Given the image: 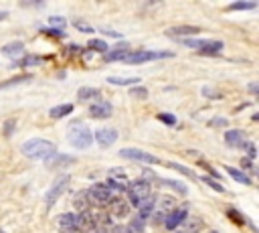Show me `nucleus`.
<instances>
[{
    "instance_id": "1",
    "label": "nucleus",
    "mask_w": 259,
    "mask_h": 233,
    "mask_svg": "<svg viewBox=\"0 0 259 233\" xmlns=\"http://www.w3.org/2000/svg\"><path fill=\"white\" fill-rule=\"evenodd\" d=\"M20 152L26 156V158H35V160H49L53 154H57V146L49 140H43V138H32V140H26L22 146H20Z\"/></svg>"
},
{
    "instance_id": "2",
    "label": "nucleus",
    "mask_w": 259,
    "mask_h": 233,
    "mask_svg": "<svg viewBox=\"0 0 259 233\" xmlns=\"http://www.w3.org/2000/svg\"><path fill=\"white\" fill-rule=\"evenodd\" d=\"M69 142H71V146H75V148H79V150H87L89 146H91V142H93V134H91V130L87 128V126H83V124H79V126H73L71 130H69Z\"/></svg>"
},
{
    "instance_id": "3",
    "label": "nucleus",
    "mask_w": 259,
    "mask_h": 233,
    "mask_svg": "<svg viewBox=\"0 0 259 233\" xmlns=\"http://www.w3.org/2000/svg\"><path fill=\"white\" fill-rule=\"evenodd\" d=\"M87 199H89L91 205H112V203L116 201V195L106 185L97 183L87 191Z\"/></svg>"
},
{
    "instance_id": "4",
    "label": "nucleus",
    "mask_w": 259,
    "mask_h": 233,
    "mask_svg": "<svg viewBox=\"0 0 259 233\" xmlns=\"http://www.w3.org/2000/svg\"><path fill=\"white\" fill-rule=\"evenodd\" d=\"M184 45L186 47H190V49H197L199 53H203V55H217V53H221L223 51V43L221 41H213V39H186L184 41Z\"/></svg>"
},
{
    "instance_id": "5",
    "label": "nucleus",
    "mask_w": 259,
    "mask_h": 233,
    "mask_svg": "<svg viewBox=\"0 0 259 233\" xmlns=\"http://www.w3.org/2000/svg\"><path fill=\"white\" fill-rule=\"evenodd\" d=\"M128 199H130V203L132 205H140V203L144 201V199H148L152 193H150V185L146 183V181H134V183H130L128 185Z\"/></svg>"
},
{
    "instance_id": "6",
    "label": "nucleus",
    "mask_w": 259,
    "mask_h": 233,
    "mask_svg": "<svg viewBox=\"0 0 259 233\" xmlns=\"http://www.w3.org/2000/svg\"><path fill=\"white\" fill-rule=\"evenodd\" d=\"M128 185H130V179L126 177V172H124L122 168H114V170H110V179L106 181V187H108L114 195L126 193V191H128Z\"/></svg>"
},
{
    "instance_id": "7",
    "label": "nucleus",
    "mask_w": 259,
    "mask_h": 233,
    "mask_svg": "<svg viewBox=\"0 0 259 233\" xmlns=\"http://www.w3.org/2000/svg\"><path fill=\"white\" fill-rule=\"evenodd\" d=\"M69 181H71V177L69 174H63V177H59V179H55V183L51 185V189L47 191V197H45V203H47V207H53L55 203L59 201V197L65 193V189L69 187Z\"/></svg>"
},
{
    "instance_id": "8",
    "label": "nucleus",
    "mask_w": 259,
    "mask_h": 233,
    "mask_svg": "<svg viewBox=\"0 0 259 233\" xmlns=\"http://www.w3.org/2000/svg\"><path fill=\"white\" fill-rule=\"evenodd\" d=\"M120 156H122V158H130L132 162H146V164H160V162H162V160L156 158L154 154L144 152V150H138V148H124V150H120Z\"/></svg>"
},
{
    "instance_id": "9",
    "label": "nucleus",
    "mask_w": 259,
    "mask_h": 233,
    "mask_svg": "<svg viewBox=\"0 0 259 233\" xmlns=\"http://www.w3.org/2000/svg\"><path fill=\"white\" fill-rule=\"evenodd\" d=\"M162 57H170V53H154V51H134L126 57V63L128 65H138L144 61H152V59H162Z\"/></svg>"
},
{
    "instance_id": "10",
    "label": "nucleus",
    "mask_w": 259,
    "mask_h": 233,
    "mask_svg": "<svg viewBox=\"0 0 259 233\" xmlns=\"http://www.w3.org/2000/svg\"><path fill=\"white\" fill-rule=\"evenodd\" d=\"M186 217H188V209H186V207H176V209H172V211L166 215L164 225H166L168 231H176V227H178L182 221H186Z\"/></svg>"
},
{
    "instance_id": "11",
    "label": "nucleus",
    "mask_w": 259,
    "mask_h": 233,
    "mask_svg": "<svg viewBox=\"0 0 259 233\" xmlns=\"http://www.w3.org/2000/svg\"><path fill=\"white\" fill-rule=\"evenodd\" d=\"M93 138L97 140L100 146L108 148V146H112V144L118 140V130L116 128H100V130L93 134Z\"/></svg>"
},
{
    "instance_id": "12",
    "label": "nucleus",
    "mask_w": 259,
    "mask_h": 233,
    "mask_svg": "<svg viewBox=\"0 0 259 233\" xmlns=\"http://www.w3.org/2000/svg\"><path fill=\"white\" fill-rule=\"evenodd\" d=\"M112 114H114V108L110 102H97L89 108V116L91 118H97V120H108Z\"/></svg>"
},
{
    "instance_id": "13",
    "label": "nucleus",
    "mask_w": 259,
    "mask_h": 233,
    "mask_svg": "<svg viewBox=\"0 0 259 233\" xmlns=\"http://www.w3.org/2000/svg\"><path fill=\"white\" fill-rule=\"evenodd\" d=\"M59 227L63 233H77V213H65L59 217Z\"/></svg>"
},
{
    "instance_id": "14",
    "label": "nucleus",
    "mask_w": 259,
    "mask_h": 233,
    "mask_svg": "<svg viewBox=\"0 0 259 233\" xmlns=\"http://www.w3.org/2000/svg\"><path fill=\"white\" fill-rule=\"evenodd\" d=\"M201 31L199 26H190V24H178V26H172L166 31L168 37H190V35H197Z\"/></svg>"
},
{
    "instance_id": "15",
    "label": "nucleus",
    "mask_w": 259,
    "mask_h": 233,
    "mask_svg": "<svg viewBox=\"0 0 259 233\" xmlns=\"http://www.w3.org/2000/svg\"><path fill=\"white\" fill-rule=\"evenodd\" d=\"M225 142H227V146H231V148H243L245 136H243L241 130H227L225 132Z\"/></svg>"
},
{
    "instance_id": "16",
    "label": "nucleus",
    "mask_w": 259,
    "mask_h": 233,
    "mask_svg": "<svg viewBox=\"0 0 259 233\" xmlns=\"http://www.w3.org/2000/svg\"><path fill=\"white\" fill-rule=\"evenodd\" d=\"M154 207H156V197L154 195H150L148 199H144L142 203H140V205H138V217L144 221V219H148L150 215H152V211H154Z\"/></svg>"
},
{
    "instance_id": "17",
    "label": "nucleus",
    "mask_w": 259,
    "mask_h": 233,
    "mask_svg": "<svg viewBox=\"0 0 259 233\" xmlns=\"http://www.w3.org/2000/svg\"><path fill=\"white\" fill-rule=\"evenodd\" d=\"M0 53H2L4 57H10V59H14V57H20V55L24 53V45H22L20 41H14V43L4 45Z\"/></svg>"
},
{
    "instance_id": "18",
    "label": "nucleus",
    "mask_w": 259,
    "mask_h": 233,
    "mask_svg": "<svg viewBox=\"0 0 259 233\" xmlns=\"http://www.w3.org/2000/svg\"><path fill=\"white\" fill-rule=\"evenodd\" d=\"M71 112H73V104H61V106L51 108L49 116H51L53 120H61V118H65V116H69Z\"/></svg>"
},
{
    "instance_id": "19",
    "label": "nucleus",
    "mask_w": 259,
    "mask_h": 233,
    "mask_svg": "<svg viewBox=\"0 0 259 233\" xmlns=\"http://www.w3.org/2000/svg\"><path fill=\"white\" fill-rule=\"evenodd\" d=\"M73 205H75V209H77L79 213L89 211L91 203H89V199H87V191H81V193H77V195H75V199H73Z\"/></svg>"
},
{
    "instance_id": "20",
    "label": "nucleus",
    "mask_w": 259,
    "mask_h": 233,
    "mask_svg": "<svg viewBox=\"0 0 259 233\" xmlns=\"http://www.w3.org/2000/svg\"><path fill=\"white\" fill-rule=\"evenodd\" d=\"M201 227H203L201 219H190V221H182L176 229H178V233H197Z\"/></svg>"
},
{
    "instance_id": "21",
    "label": "nucleus",
    "mask_w": 259,
    "mask_h": 233,
    "mask_svg": "<svg viewBox=\"0 0 259 233\" xmlns=\"http://www.w3.org/2000/svg\"><path fill=\"white\" fill-rule=\"evenodd\" d=\"M75 158L73 156H67V154H53L49 160H47V166H51V168H57V166H67V164H71Z\"/></svg>"
},
{
    "instance_id": "22",
    "label": "nucleus",
    "mask_w": 259,
    "mask_h": 233,
    "mask_svg": "<svg viewBox=\"0 0 259 233\" xmlns=\"http://www.w3.org/2000/svg\"><path fill=\"white\" fill-rule=\"evenodd\" d=\"M225 170H227V174L233 179V181H237V183H243V185H251V179L247 177V174L243 172V170H239V168H233V166H225Z\"/></svg>"
},
{
    "instance_id": "23",
    "label": "nucleus",
    "mask_w": 259,
    "mask_h": 233,
    "mask_svg": "<svg viewBox=\"0 0 259 233\" xmlns=\"http://www.w3.org/2000/svg\"><path fill=\"white\" fill-rule=\"evenodd\" d=\"M128 55H130V49H128V47H122V49H118V51L106 53V61H124Z\"/></svg>"
},
{
    "instance_id": "24",
    "label": "nucleus",
    "mask_w": 259,
    "mask_h": 233,
    "mask_svg": "<svg viewBox=\"0 0 259 233\" xmlns=\"http://www.w3.org/2000/svg\"><path fill=\"white\" fill-rule=\"evenodd\" d=\"M140 79L138 77H108V83H112V85H134V83H138Z\"/></svg>"
},
{
    "instance_id": "25",
    "label": "nucleus",
    "mask_w": 259,
    "mask_h": 233,
    "mask_svg": "<svg viewBox=\"0 0 259 233\" xmlns=\"http://www.w3.org/2000/svg\"><path fill=\"white\" fill-rule=\"evenodd\" d=\"M87 47L91 49V51H97V53H108V43L106 41H102V39H91L89 43H87Z\"/></svg>"
},
{
    "instance_id": "26",
    "label": "nucleus",
    "mask_w": 259,
    "mask_h": 233,
    "mask_svg": "<svg viewBox=\"0 0 259 233\" xmlns=\"http://www.w3.org/2000/svg\"><path fill=\"white\" fill-rule=\"evenodd\" d=\"M77 96H79V100H93L100 96V90H95V87H81Z\"/></svg>"
},
{
    "instance_id": "27",
    "label": "nucleus",
    "mask_w": 259,
    "mask_h": 233,
    "mask_svg": "<svg viewBox=\"0 0 259 233\" xmlns=\"http://www.w3.org/2000/svg\"><path fill=\"white\" fill-rule=\"evenodd\" d=\"M158 183H160V185H166V187H170V189H174V191H178L180 195H186V193H188L186 185H182V183H176V181H166V179H160Z\"/></svg>"
},
{
    "instance_id": "28",
    "label": "nucleus",
    "mask_w": 259,
    "mask_h": 233,
    "mask_svg": "<svg viewBox=\"0 0 259 233\" xmlns=\"http://www.w3.org/2000/svg\"><path fill=\"white\" fill-rule=\"evenodd\" d=\"M130 96L138 98V100H146L148 98V90H146V87H132V90H130Z\"/></svg>"
},
{
    "instance_id": "29",
    "label": "nucleus",
    "mask_w": 259,
    "mask_h": 233,
    "mask_svg": "<svg viewBox=\"0 0 259 233\" xmlns=\"http://www.w3.org/2000/svg\"><path fill=\"white\" fill-rule=\"evenodd\" d=\"M114 213L118 215V217H124V215H128V205L126 203H120V201H114Z\"/></svg>"
},
{
    "instance_id": "30",
    "label": "nucleus",
    "mask_w": 259,
    "mask_h": 233,
    "mask_svg": "<svg viewBox=\"0 0 259 233\" xmlns=\"http://www.w3.org/2000/svg\"><path fill=\"white\" fill-rule=\"evenodd\" d=\"M255 8V2H233L229 4V10H251Z\"/></svg>"
},
{
    "instance_id": "31",
    "label": "nucleus",
    "mask_w": 259,
    "mask_h": 233,
    "mask_svg": "<svg viewBox=\"0 0 259 233\" xmlns=\"http://www.w3.org/2000/svg\"><path fill=\"white\" fill-rule=\"evenodd\" d=\"M168 166L174 168V170H178V172H182V174H186V177H194V172H192L190 168H186V166H180V164H176V162H168ZM194 179H197V177H194Z\"/></svg>"
},
{
    "instance_id": "32",
    "label": "nucleus",
    "mask_w": 259,
    "mask_h": 233,
    "mask_svg": "<svg viewBox=\"0 0 259 233\" xmlns=\"http://www.w3.org/2000/svg\"><path fill=\"white\" fill-rule=\"evenodd\" d=\"M201 179H203V183H205V185H209L211 189H215V191H219V193H225V187H221L219 183L211 181V177H201Z\"/></svg>"
},
{
    "instance_id": "33",
    "label": "nucleus",
    "mask_w": 259,
    "mask_h": 233,
    "mask_svg": "<svg viewBox=\"0 0 259 233\" xmlns=\"http://www.w3.org/2000/svg\"><path fill=\"white\" fill-rule=\"evenodd\" d=\"M158 120L164 122V124H168V126H174V124H176V118H174V116H170V114H160Z\"/></svg>"
},
{
    "instance_id": "34",
    "label": "nucleus",
    "mask_w": 259,
    "mask_h": 233,
    "mask_svg": "<svg viewBox=\"0 0 259 233\" xmlns=\"http://www.w3.org/2000/svg\"><path fill=\"white\" fill-rule=\"evenodd\" d=\"M73 24H75L77 31H83V33H93V28H91L87 22H83V20H75Z\"/></svg>"
},
{
    "instance_id": "35",
    "label": "nucleus",
    "mask_w": 259,
    "mask_h": 233,
    "mask_svg": "<svg viewBox=\"0 0 259 233\" xmlns=\"http://www.w3.org/2000/svg\"><path fill=\"white\" fill-rule=\"evenodd\" d=\"M49 24H57V26H65L67 22H65V18L61 16H49Z\"/></svg>"
},
{
    "instance_id": "36",
    "label": "nucleus",
    "mask_w": 259,
    "mask_h": 233,
    "mask_svg": "<svg viewBox=\"0 0 259 233\" xmlns=\"http://www.w3.org/2000/svg\"><path fill=\"white\" fill-rule=\"evenodd\" d=\"M43 33H47V35H51V37H63V35H65L61 28H45Z\"/></svg>"
},
{
    "instance_id": "37",
    "label": "nucleus",
    "mask_w": 259,
    "mask_h": 233,
    "mask_svg": "<svg viewBox=\"0 0 259 233\" xmlns=\"http://www.w3.org/2000/svg\"><path fill=\"white\" fill-rule=\"evenodd\" d=\"M41 59H39V57H26V59L22 61V65L26 67V65H35V63H39Z\"/></svg>"
},
{
    "instance_id": "38",
    "label": "nucleus",
    "mask_w": 259,
    "mask_h": 233,
    "mask_svg": "<svg viewBox=\"0 0 259 233\" xmlns=\"http://www.w3.org/2000/svg\"><path fill=\"white\" fill-rule=\"evenodd\" d=\"M12 128H14V120H8V122L4 124V134L10 136V134H12Z\"/></svg>"
},
{
    "instance_id": "39",
    "label": "nucleus",
    "mask_w": 259,
    "mask_h": 233,
    "mask_svg": "<svg viewBox=\"0 0 259 233\" xmlns=\"http://www.w3.org/2000/svg\"><path fill=\"white\" fill-rule=\"evenodd\" d=\"M243 146L247 148V152H249V156H255V148H253V144H251V142H245V144H243Z\"/></svg>"
},
{
    "instance_id": "40",
    "label": "nucleus",
    "mask_w": 259,
    "mask_h": 233,
    "mask_svg": "<svg viewBox=\"0 0 259 233\" xmlns=\"http://www.w3.org/2000/svg\"><path fill=\"white\" fill-rule=\"evenodd\" d=\"M108 37H114V39H122V35L120 33H116V31H104Z\"/></svg>"
},
{
    "instance_id": "41",
    "label": "nucleus",
    "mask_w": 259,
    "mask_h": 233,
    "mask_svg": "<svg viewBox=\"0 0 259 233\" xmlns=\"http://www.w3.org/2000/svg\"><path fill=\"white\" fill-rule=\"evenodd\" d=\"M211 124H213V126H223V124H227V122H225V120H213Z\"/></svg>"
},
{
    "instance_id": "42",
    "label": "nucleus",
    "mask_w": 259,
    "mask_h": 233,
    "mask_svg": "<svg viewBox=\"0 0 259 233\" xmlns=\"http://www.w3.org/2000/svg\"><path fill=\"white\" fill-rule=\"evenodd\" d=\"M249 92H251V94H255V92H257V85H255V83H253V85H249Z\"/></svg>"
},
{
    "instance_id": "43",
    "label": "nucleus",
    "mask_w": 259,
    "mask_h": 233,
    "mask_svg": "<svg viewBox=\"0 0 259 233\" xmlns=\"http://www.w3.org/2000/svg\"><path fill=\"white\" fill-rule=\"evenodd\" d=\"M8 16V12H0V20H2V18H6Z\"/></svg>"
},
{
    "instance_id": "44",
    "label": "nucleus",
    "mask_w": 259,
    "mask_h": 233,
    "mask_svg": "<svg viewBox=\"0 0 259 233\" xmlns=\"http://www.w3.org/2000/svg\"><path fill=\"white\" fill-rule=\"evenodd\" d=\"M0 233H4V231H2V229H0Z\"/></svg>"
}]
</instances>
